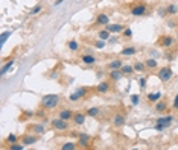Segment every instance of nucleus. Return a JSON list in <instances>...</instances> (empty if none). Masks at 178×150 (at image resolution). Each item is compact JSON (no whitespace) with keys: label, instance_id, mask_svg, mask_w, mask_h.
<instances>
[{"label":"nucleus","instance_id":"473e14b6","mask_svg":"<svg viewBox=\"0 0 178 150\" xmlns=\"http://www.w3.org/2000/svg\"><path fill=\"white\" fill-rule=\"evenodd\" d=\"M9 149H11V150H23V149H25V144H17V143H12V144H9Z\"/></svg>","mask_w":178,"mask_h":150},{"label":"nucleus","instance_id":"7c9ffc66","mask_svg":"<svg viewBox=\"0 0 178 150\" xmlns=\"http://www.w3.org/2000/svg\"><path fill=\"white\" fill-rule=\"evenodd\" d=\"M120 71L123 73V76H125V75H131V73H134V67H133V65H122Z\"/></svg>","mask_w":178,"mask_h":150},{"label":"nucleus","instance_id":"79ce46f5","mask_svg":"<svg viewBox=\"0 0 178 150\" xmlns=\"http://www.w3.org/2000/svg\"><path fill=\"white\" fill-rule=\"evenodd\" d=\"M168 26H171V27H174V26H175V21H168Z\"/></svg>","mask_w":178,"mask_h":150},{"label":"nucleus","instance_id":"4be33fe9","mask_svg":"<svg viewBox=\"0 0 178 150\" xmlns=\"http://www.w3.org/2000/svg\"><path fill=\"white\" fill-rule=\"evenodd\" d=\"M12 65H14V59L11 58L9 61H6V62L3 64V67H2V71H0V73H2V75H6V73H8V70H11V68H12Z\"/></svg>","mask_w":178,"mask_h":150},{"label":"nucleus","instance_id":"6ab92c4d","mask_svg":"<svg viewBox=\"0 0 178 150\" xmlns=\"http://www.w3.org/2000/svg\"><path fill=\"white\" fill-rule=\"evenodd\" d=\"M73 114L75 112H72V109H61L59 111V114H58V117L59 118H62V120H72L73 118Z\"/></svg>","mask_w":178,"mask_h":150},{"label":"nucleus","instance_id":"1a4fd4ad","mask_svg":"<svg viewBox=\"0 0 178 150\" xmlns=\"http://www.w3.org/2000/svg\"><path fill=\"white\" fill-rule=\"evenodd\" d=\"M85 118H87V112H75L73 114V118H72V121L76 124V126H82L84 123H85Z\"/></svg>","mask_w":178,"mask_h":150},{"label":"nucleus","instance_id":"423d86ee","mask_svg":"<svg viewBox=\"0 0 178 150\" xmlns=\"http://www.w3.org/2000/svg\"><path fill=\"white\" fill-rule=\"evenodd\" d=\"M108 91H111V80H102L100 83H97L96 93H99V94H107Z\"/></svg>","mask_w":178,"mask_h":150},{"label":"nucleus","instance_id":"c756f323","mask_svg":"<svg viewBox=\"0 0 178 150\" xmlns=\"http://www.w3.org/2000/svg\"><path fill=\"white\" fill-rule=\"evenodd\" d=\"M133 67H134V71H137V73H143L145 68H146L145 62H134Z\"/></svg>","mask_w":178,"mask_h":150},{"label":"nucleus","instance_id":"f3484780","mask_svg":"<svg viewBox=\"0 0 178 150\" xmlns=\"http://www.w3.org/2000/svg\"><path fill=\"white\" fill-rule=\"evenodd\" d=\"M81 62H84L85 65H91V64H96V56H93V55H90V53H87V55H82L81 58Z\"/></svg>","mask_w":178,"mask_h":150},{"label":"nucleus","instance_id":"2f4dec72","mask_svg":"<svg viewBox=\"0 0 178 150\" xmlns=\"http://www.w3.org/2000/svg\"><path fill=\"white\" fill-rule=\"evenodd\" d=\"M12 143H17V135L9 134V135H8V138H6V144H12Z\"/></svg>","mask_w":178,"mask_h":150},{"label":"nucleus","instance_id":"393cba45","mask_svg":"<svg viewBox=\"0 0 178 150\" xmlns=\"http://www.w3.org/2000/svg\"><path fill=\"white\" fill-rule=\"evenodd\" d=\"M145 65H146V68H149V70H155V68H157V59L149 58V59L145 61Z\"/></svg>","mask_w":178,"mask_h":150},{"label":"nucleus","instance_id":"6e6552de","mask_svg":"<svg viewBox=\"0 0 178 150\" xmlns=\"http://www.w3.org/2000/svg\"><path fill=\"white\" fill-rule=\"evenodd\" d=\"M37 141H38V135H37V134H34V135L26 134V135L21 137V144H25V146H32V144H35Z\"/></svg>","mask_w":178,"mask_h":150},{"label":"nucleus","instance_id":"c9c22d12","mask_svg":"<svg viewBox=\"0 0 178 150\" xmlns=\"http://www.w3.org/2000/svg\"><path fill=\"white\" fill-rule=\"evenodd\" d=\"M9 35H11V32H3V34H2V38H0V44H2V46L5 44V41L8 39Z\"/></svg>","mask_w":178,"mask_h":150},{"label":"nucleus","instance_id":"c85d7f7f","mask_svg":"<svg viewBox=\"0 0 178 150\" xmlns=\"http://www.w3.org/2000/svg\"><path fill=\"white\" fill-rule=\"evenodd\" d=\"M67 47H69V50H70V52H78V50H79V44H78L75 39L69 41V42H67Z\"/></svg>","mask_w":178,"mask_h":150},{"label":"nucleus","instance_id":"a19ab883","mask_svg":"<svg viewBox=\"0 0 178 150\" xmlns=\"http://www.w3.org/2000/svg\"><path fill=\"white\" fill-rule=\"evenodd\" d=\"M172 108H174V109H177V111H178V94H177V96H175V99H174V103H172Z\"/></svg>","mask_w":178,"mask_h":150},{"label":"nucleus","instance_id":"4c0bfd02","mask_svg":"<svg viewBox=\"0 0 178 150\" xmlns=\"http://www.w3.org/2000/svg\"><path fill=\"white\" fill-rule=\"evenodd\" d=\"M87 91H89L87 88H78V91H76V93H78L81 97H84V96H87Z\"/></svg>","mask_w":178,"mask_h":150},{"label":"nucleus","instance_id":"e433bc0d","mask_svg":"<svg viewBox=\"0 0 178 150\" xmlns=\"http://www.w3.org/2000/svg\"><path fill=\"white\" fill-rule=\"evenodd\" d=\"M94 47H96V49H104V47H105V41H104V39L96 41V42H94Z\"/></svg>","mask_w":178,"mask_h":150},{"label":"nucleus","instance_id":"9b49d317","mask_svg":"<svg viewBox=\"0 0 178 150\" xmlns=\"http://www.w3.org/2000/svg\"><path fill=\"white\" fill-rule=\"evenodd\" d=\"M105 29L110 31L111 34H122V31L125 29V26L120 24V23H110V24L105 26Z\"/></svg>","mask_w":178,"mask_h":150},{"label":"nucleus","instance_id":"7ed1b4c3","mask_svg":"<svg viewBox=\"0 0 178 150\" xmlns=\"http://www.w3.org/2000/svg\"><path fill=\"white\" fill-rule=\"evenodd\" d=\"M174 121V117L172 115H166V117H161V118H157V124H155V130H163L166 127H169Z\"/></svg>","mask_w":178,"mask_h":150},{"label":"nucleus","instance_id":"cd10ccee","mask_svg":"<svg viewBox=\"0 0 178 150\" xmlns=\"http://www.w3.org/2000/svg\"><path fill=\"white\" fill-rule=\"evenodd\" d=\"M78 147V143H72V141H69V143H64L62 146H61V150H75Z\"/></svg>","mask_w":178,"mask_h":150},{"label":"nucleus","instance_id":"f704fd0d","mask_svg":"<svg viewBox=\"0 0 178 150\" xmlns=\"http://www.w3.org/2000/svg\"><path fill=\"white\" fill-rule=\"evenodd\" d=\"M79 99H81V96H79L78 93H73V94L69 96V100H70V102H76V100H79Z\"/></svg>","mask_w":178,"mask_h":150},{"label":"nucleus","instance_id":"f8f14e48","mask_svg":"<svg viewBox=\"0 0 178 150\" xmlns=\"http://www.w3.org/2000/svg\"><path fill=\"white\" fill-rule=\"evenodd\" d=\"M125 115L123 114H120V112H117V114H114V117H113V126L114 127H117V129H120L123 124H125Z\"/></svg>","mask_w":178,"mask_h":150},{"label":"nucleus","instance_id":"5701e85b","mask_svg":"<svg viewBox=\"0 0 178 150\" xmlns=\"http://www.w3.org/2000/svg\"><path fill=\"white\" fill-rule=\"evenodd\" d=\"M31 130H34L37 135H43V134H44V126H43V124L35 123V124H32V126H31Z\"/></svg>","mask_w":178,"mask_h":150},{"label":"nucleus","instance_id":"a211bd4d","mask_svg":"<svg viewBox=\"0 0 178 150\" xmlns=\"http://www.w3.org/2000/svg\"><path fill=\"white\" fill-rule=\"evenodd\" d=\"M154 109L157 111V112H165L166 109H168V102L166 100H158L157 103H155V106H154Z\"/></svg>","mask_w":178,"mask_h":150},{"label":"nucleus","instance_id":"4468645a","mask_svg":"<svg viewBox=\"0 0 178 150\" xmlns=\"http://www.w3.org/2000/svg\"><path fill=\"white\" fill-rule=\"evenodd\" d=\"M122 65H123L122 59H113V61H110V62L107 64V68H108V70H120Z\"/></svg>","mask_w":178,"mask_h":150},{"label":"nucleus","instance_id":"2eb2a0df","mask_svg":"<svg viewBox=\"0 0 178 150\" xmlns=\"http://www.w3.org/2000/svg\"><path fill=\"white\" fill-rule=\"evenodd\" d=\"M160 99H161V93H160V91H154V93H149V94L146 96V100H148L149 103H157Z\"/></svg>","mask_w":178,"mask_h":150},{"label":"nucleus","instance_id":"b1692460","mask_svg":"<svg viewBox=\"0 0 178 150\" xmlns=\"http://www.w3.org/2000/svg\"><path fill=\"white\" fill-rule=\"evenodd\" d=\"M85 112H87L89 117H93V118H94V117H97V115L100 114V108H97V106H91V108H89Z\"/></svg>","mask_w":178,"mask_h":150},{"label":"nucleus","instance_id":"37998d69","mask_svg":"<svg viewBox=\"0 0 178 150\" xmlns=\"http://www.w3.org/2000/svg\"><path fill=\"white\" fill-rule=\"evenodd\" d=\"M175 38H177V39H178V29H177V34H175Z\"/></svg>","mask_w":178,"mask_h":150},{"label":"nucleus","instance_id":"ddd939ff","mask_svg":"<svg viewBox=\"0 0 178 150\" xmlns=\"http://www.w3.org/2000/svg\"><path fill=\"white\" fill-rule=\"evenodd\" d=\"M78 146L79 147H89L90 146V137L87 134H79L78 135Z\"/></svg>","mask_w":178,"mask_h":150},{"label":"nucleus","instance_id":"0eeeda50","mask_svg":"<svg viewBox=\"0 0 178 150\" xmlns=\"http://www.w3.org/2000/svg\"><path fill=\"white\" fill-rule=\"evenodd\" d=\"M174 42H175V38L172 37V35H163V37L160 38V41H158V44L161 47H165V49H171L174 46Z\"/></svg>","mask_w":178,"mask_h":150},{"label":"nucleus","instance_id":"aec40b11","mask_svg":"<svg viewBox=\"0 0 178 150\" xmlns=\"http://www.w3.org/2000/svg\"><path fill=\"white\" fill-rule=\"evenodd\" d=\"M165 11H166L168 15H177L178 14V5H175V3H169V5L165 8Z\"/></svg>","mask_w":178,"mask_h":150},{"label":"nucleus","instance_id":"ea45409f","mask_svg":"<svg viewBox=\"0 0 178 150\" xmlns=\"http://www.w3.org/2000/svg\"><path fill=\"white\" fill-rule=\"evenodd\" d=\"M131 103H133V105H137V103H138V96H137V94L131 96Z\"/></svg>","mask_w":178,"mask_h":150},{"label":"nucleus","instance_id":"9d476101","mask_svg":"<svg viewBox=\"0 0 178 150\" xmlns=\"http://www.w3.org/2000/svg\"><path fill=\"white\" fill-rule=\"evenodd\" d=\"M96 24H97V26H107V24H110V17H108V14L99 12V14L96 15Z\"/></svg>","mask_w":178,"mask_h":150},{"label":"nucleus","instance_id":"f257e3e1","mask_svg":"<svg viewBox=\"0 0 178 150\" xmlns=\"http://www.w3.org/2000/svg\"><path fill=\"white\" fill-rule=\"evenodd\" d=\"M59 96L58 94H47V96H43L41 99V108L43 109H55L58 105H59Z\"/></svg>","mask_w":178,"mask_h":150},{"label":"nucleus","instance_id":"39448f33","mask_svg":"<svg viewBox=\"0 0 178 150\" xmlns=\"http://www.w3.org/2000/svg\"><path fill=\"white\" fill-rule=\"evenodd\" d=\"M130 12H131L133 17H142V15H145L148 12V6L145 3H137V5L131 6Z\"/></svg>","mask_w":178,"mask_h":150},{"label":"nucleus","instance_id":"72a5a7b5","mask_svg":"<svg viewBox=\"0 0 178 150\" xmlns=\"http://www.w3.org/2000/svg\"><path fill=\"white\" fill-rule=\"evenodd\" d=\"M41 9H43V8H41L40 5H37V6H34V8L29 11V14H32V15H34V14H40V12H41Z\"/></svg>","mask_w":178,"mask_h":150},{"label":"nucleus","instance_id":"a878e982","mask_svg":"<svg viewBox=\"0 0 178 150\" xmlns=\"http://www.w3.org/2000/svg\"><path fill=\"white\" fill-rule=\"evenodd\" d=\"M120 35H122L123 39H131V38H133V29H131V27H125V29L122 31Z\"/></svg>","mask_w":178,"mask_h":150},{"label":"nucleus","instance_id":"412c9836","mask_svg":"<svg viewBox=\"0 0 178 150\" xmlns=\"http://www.w3.org/2000/svg\"><path fill=\"white\" fill-rule=\"evenodd\" d=\"M135 53H137V49L133 47V46H128V47H125V49L120 52L122 56H133V55H135Z\"/></svg>","mask_w":178,"mask_h":150},{"label":"nucleus","instance_id":"f03ea898","mask_svg":"<svg viewBox=\"0 0 178 150\" xmlns=\"http://www.w3.org/2000/svg\"><path fill=\"white\" fill-rule=\"evenodd\" d=\"M50 126H52V129L62 132V130H67V129H69V121H67V120H62V118H59V117H56V118H52V120H50Z\"/></svg>","mask_w":178,"mask_h":150},{"label":"nucleus","instance_id":"20e7f679","mask_svg":"<svg viewBox=\"0 0 178 150\" xmlns=\"http://www.w3.org/2000/svg\"><path fill=\"white\" fill-rule=\"evenodd\" d=\"M157 76L161 82H169L172 77H174V71L171 67H161L158 71H157Z\"/></svg>","mask_w":178,"mask_h":150},{"label":"nucleus","instance_id":"dca6fc26","mask_svg":"<svg viewBox=\"0 0 178 150\" xmlns=\"http://www.w3.org/2000/svg\"><path fill=\"white\" fill-rule=\"evenodd\" d=\"M108 77H110V80H111V82H119V80L123 77V73H122L120 70H110Z\"/></svg>","mask_w":178,"mask_h":150},{"label":"nucleus","instance_id":"bb28decb","mask_svg":"<svg viewBox=\"0 0 178 150\" xmlns=\"http://www.w3.org/2000/svg\"><path fill=\"white\" fill-rule=\"evenodd\" d=\"M110 31H107V29H104V31H99L97 32V38L99 39H104V41H108V38H110Z\"/></svg>","mask_w":178,"mask_h":150},{"label":"nucleus","instance_id":"58836bf2","mask_svg":"<svg viewBox=\"0 0 178 150\" xmlns=\"http://www.w3.org/2000/svg\"><path fill=\"white\" fill-rule=\"evenodd\" d=\"M138 86L140 88H145L146 86V77H140L138 79Z\"/></svg>","mask_w":178,"mask_h":150}]
</instances>
